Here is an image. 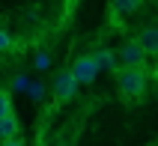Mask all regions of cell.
<instances>
[{
  "label": "cell",
  "mask_w": 158,
  "mask_h": 146,
  "mask_svg": "<svg viewBox=\"0 0 158 146\" xmlns=\"http://www.w3.org/2000/svg\"><path fill=\"white\" fill-rule=\"evenodd\" d=\"M116 86L123 98H140L146 93V72L143 69H119L116 72Z\"/></svg>",
  "instance_id": "obj_1"
},
{
  "label": "cell",
  "mask_w": 158,
  "mask_h": 146,
  "mask_svg": "<svg viewBox=\"0 0 158 146\" xmlns=\"http://www.w3.org/2000/svg\"><path fill=\"white\" fill-rule=\"evenodd\" d=\"M98 66H96V60H93V54H89V57H78V60L72 63L69 66V75L75 77V84H93V81H96L98 77Z\"/></svg>",
  "instance_id": "obj_2"
},
{
  "label": "cell",
  "mask_w": 158,
  "mask_h": 146,
  "mask_svg": "<svg viewBox=\"0 0 158 146\" xmlns=\"http://www.w3.org/2000/svg\"><path fill=\"white\" fill-rule=\"evenodd\" d=\"M116 60L123 63V69H143V63H146V54L137 42H125L119 51H116Z\"/></svg>",
  "instance_id": "obj_3"
},
{
  "label": "cell",
  "mask_w": 158,
  "mask_h": 146,
  "mask_svg": "<svg viewBox=\"0 0 158 146\" xmlns=\"http://www.w3.org/2000/svg\"><path fill=\"white\" fill-rule=\"evenodd\" d=\"M75 93H78V84L69 75V69L57 72V77H54V98L57 102H69V98H75Z\"/></svg>",
  "instance_id": "obj_4"
},
{
  "label": "cell",
  "mask_w": 158,
  "mask_h": 146,
  "mask_svg": "<svg viewBox=\"0 0 158 146\" xmlns=\"http://www.w3.org/2000/svg\"><path fill=\"white\" fill-rule=\"evenodd\" d=\"M134 42L143 48L146 57H158V27H143L140 36H137Z\"/></svg>",
  "instance_id": "obj_5"
},
{
  "label": "cell",
  "mask_w": 158,
  "mask_h": 146,
  "mask_svg": "<svg viewBox=\"0 0 158 146\" xmlns=\"http://www.w3.org/2000/svg\"><path fill=\"white\" fill-rule=\"evenodd\" d=\"M93 60H96V66H98V69H107V72H116V69H119L116 51H110V48H98V51L93 54Z\"/></svg>",
  "instance_id": "obj_6"
},
{
  "label": "cell",
  "mask_w": 158,
  "mask_h": 146,
  "mask_svg": "<svg viewBox=\"0 0 158 146\" xmlns=\"http://www.w3.org/2000/svg\"><path fill=\"white\" fill-rule=\"evenodd\" d=\"M12 137H18V119H15V113H9V116L0 119V140H12Z\"/></svg>",
  "instance_id": "obj_7"
},
{
  "label": "cell",
  "mask_w": 158,
  "mask_h": 146,
  "mask_svg": "<svg viewBox=\"0 0 158 146\" xmlns=\"http://www.w3.org/2000/svg\"><path fill=\"white\" fill-rule=\"evenodd\" d=\"M110 3H114V12H119V15H131L140 9V0H110Z\"/></svg>",
  "instance_id": "obj_8"
},
{
  "label": "cell",
  "mask_w": 158,
  "mask_h": 146,
  "mask_svg": "<svg viewBox=\"0 0 158 146\" xmlns=\"http://www.w3.org/2000/svg\"><path fill=\"white\" fill-rule=\"evenodd\" d=\"M27 95H30L33 102H42L45 95H48V86H45L42 81H30V86H27Z\"/></svg>",
  "instance_id": "obj_9"
},
{
  "label": "cell",
  "mask_w": 158,
  "mask_h": 146,
  "mask_svg": "<svg viewBox=\"0 0 158 146\" xmlns=\"http://www.w3.org/2000/svg\"><path fill=\"white\" fill-rule=\"evenodd\" d=\"M30 81H33V77H27V75H15L12 77V93H27V86H30Z\"/></svg>",
  "instance_id": "obj_10"
},
{
  "label": "cell",
  "mask_w": 158,
  "mask_h": 146,
  "mask_svg": "<svg viewBox=\"0 0 158 146\" xmlns=\"http://www.w3.org/2000/svg\"><path fill=\"white\" fill-rule=\"evenodd\" d=\"M33 63H36V69H39V72H48V69H51V54H48V51H39Z\"/></svg>",
  "instance_id": "obj_11"
},
{
  "label": "cell",
  "mask_w": 158,
  "mask_h": 146,
  "mask_svg": "<svg viewBox=\"0 0 158 146\" xmlns=\"http://www.w3.org/2000/svg\"><path fill=\"white\" fill-rule=\"evenodd\" d=\"M9 113H12V104H9V95L3 93V90H0V119H3V116H9Z\"/></svg>",
  "instance_id": "obj_12"
},
{
  "label": "cell",
  "mask_w": 158,
  "mask_h": 146,
  "mask_svg": "<svg viewBox=\"0 0 158 146\" xmlns=\"http://www.w3.org/2000/svg\"><path fill=\"white\" fill-rule=\"evenodd\" d=\"M9 48H12V36H9L6 30L0 27V54H3V51H9Z\"/></svg>",
  "instance_id": "obj_13"
},
{
  "label": "cell",
  "mask_w": 158,
  "mask_h": 146,
  "mask_svg": "<svg viewBox=\"0 0 158 146\" xmlns=\"http://www.w3.org/2000/svg\"><path fill=\"white\" fill-rule=\"evenodd\" d=\"M3 146H24V143H21L18 137H12V140H3Z\"/></svg>",
  "instance_id": "obj_14"
}]
</instances>
